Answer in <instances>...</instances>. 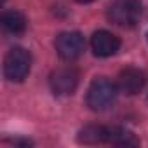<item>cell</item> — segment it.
<instances>
[{
	"label": "cell",
	"instance_id": "obj_1",
	"mask_svg": "<svg viewBox=\"0 0 148 148\" xmlns=\"http://www.w3.org/2000/svg\"><path fill=\"white\" fill-rule=\"evenodd\" d=\"M117 99V86L108 79H96L87 89V106L94 112H105Z\"/></svg>",
	"mask_w": 148,
	"mask_h": 148
},
{
	"label": "cell",
	"instance_id": "obj_2",
	"mask_svg": "<svg viewBox=\"0 0 148 148\" xmlns=\"http://www.w3.org/2000/svg\"><path fill=\"white\" fill-rule=\"evenodd\" d=\"M106 14L113 25L131 28L141 19L143 5L139 0H113L108 5Z\"/></svg>",
	"mask_w": 148,
	"mask_h": 148
},
{
	"label": "cell",
	"instance_id": "obj_3",
	"mask_svg": "<svg viewBox=\"0 0 148 148\" xmlns=\"http://www.w3.org/2000/svg\"><path fill=\"white\" fill-rule=\"evenodd\" d=\"M32 68V56L23 47H12L4 59V75L9 82H23Z\"/></svg>",
	"mask_w": 148,
	"mask_h": 148
},
{
	"label": "cell",
	"instance_id": "obj_4",
	"mask_svg": "<svg viewBox=\"0 0 148 148\" xmlns=\"http://www.w3.org/2000/svg\"><path fill=\"white\" fill-rule=\"evenodd\" d=\"M56 52L64 61H75L86 51V40L79 32H63L56 37Z\"/></svg>",
	"mask_w": 148,
	"mask_h": 148
},
{
	"label": "cell",
	"instance_id": "obj_5",
	"mask_svg": "<svg viewBox=\"0 0 148 148\" xmlns=\"http://www.w3.org/2000/svg\"><path fill=\"white\" fill-rule=\"evenodd\" d=\"M79 79H80V75H79L77 68L63 66V68H58L51 73L49 86L56 96H70L75 92V89L79 86Z\"/></svg>",
	"mask_w": 148,
	"mask_h": 148
},
{
	"label": "cell",
	"instance_id": "obj_6",
	"mask_svg": "<svg viewBox=\"0 0 148 148\" xmlns=\"http://www.w3.org/2000/svg\"><path fill=\"white\" fill-rule=\"evenodd\" d=\"M91 47H92V52L96 56L108 58V56H113L120 49V38L117 35H113L112 32L98 30L91 37Z\"/></svg>",
	"mask_w": 148,
	"mask_h": 148
},
{
	"label": "cell",
	"instance_id": "obj_7",
	"mask_svg": "<svg viewBox=\"0 0 148 148\" xmlns=\"http://www.w3.org/2000/svg\"><path fill=\"white\" fill-rule=\"evenodd\" d=\"M145 84H146V75L139 68H132V66L125 68L119 75V89L129 96L138 94L145 87Z\"/></svg>",
	"mask_w": 148,
	"mask_h": 148
},
{
	"label": "cell",
	"instance_id": "obj_8",
	"mask_svg": "<svg viewBox=\"0 0 148 148\" xmlns=\"http://www.w3.org/2000/svg\"><path fill=\"white\" fill-rule=\"evenodd\" d=\"M106 143L115 146H138L139 139L125 127H106Z\"/></svg>",
	"mask_w": 148,
	"mask_h": 148
},
{
	"label": "cell",
	"instance_id": "obj_9",
	"mask_svg": "<svg viewBox=\"0 0 148 148\" xmlns=\"http://www.w3.org/2000/svg\"><path fill=\"white\" fill-rule=\"evenodd\" d=\"M0 23L7 33L12 35H21L26 30V18L19 11H5L0 18Z\"/></svg>",
	"mask_w": 148,
	"mask_h": 148
},
{
	"label": "cell",
	"instance_id": "obj_10",
	"mask_svg": "<svg viewBox=\"0 0 148 148\" xmlns=\"http://www.w3.org/2000/svg\"><path fill=\"white\" fill-rule=\"evenodd\" d=\"M79 141L86 145L106 143V127L103 125H86L79 132Z\"/></svg>",
	"mask_w": 148,
	"mask_h": 148
},
{
	"label": "cell",
	"instance_id": "obj_11",
	"mask_svg": "<svg viewBox=\"0 0 148 148\" xmlns=\"http://www.w3.org/2000/svg\"><path fill=\"white\" fill-rule=\"evenodd\" d=\"M77 2H79V4H91L92 0H77Z\"/></svg>",
	"mask_w": 148,
	"mask_h": 148
}]
</instances>
